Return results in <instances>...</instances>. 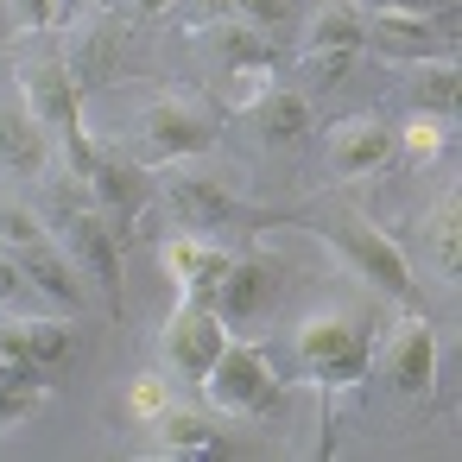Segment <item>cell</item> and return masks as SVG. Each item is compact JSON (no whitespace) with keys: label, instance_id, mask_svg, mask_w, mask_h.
<instances>
[{"label":"cell","instance_id":"cell-16","mask_svg":"<svg viewBox=\"0 0 462 462\" xmlns=\"http://www.w3.org/2000/svg\"><path fill=\"white\" fill-rule=\"evenodd\" d=\"M159 260H165V273H171L178 298H197V304H209V291H216V279H222V266H228V247H222L216 235H197V228H184V235H171V241L159 247Z\"/></svg>","mask_w":462,"mask_h":462},{"label":"cell","instance_id":"cell-18","mask_svg":"<svg viewBox=\"0 0 462 462\" xmlns=\"http://www.w3.org/2000/svg\"><path fill=\"white\" fill-rule=\"evenodd\" d=\"M70 171H77V184H83V197L96 203V209H108V216H127L134 203H140V171L127 165V159H115V152H102L96 140L70 159Z\"/></svg>","mask_w":462,"mask_h":462},{"label":"cell","instance_id":"cell-33","mask_svg":"<svg viewBox=\"0 0 462 462\" xmlns=\"http://www.w3.org/2000/svg\"><path fill=\"white\" fill-rule=\"evenodd\" d=\"M51 7H58V20H64V26H70V20H77V14H83V0H51Z\"/></svg>","mask_w":462,"mask_h":462},{"label":"cell","instance_id":"cell-9","mask_svg":"<svg viewBox=\"0 0 462 462\" xmlns=\"http://www.w3.org/2000/svg\"><path fill=\"white\" fill-rule=\"evenodd\" d=\"M165 203H171L178 222L197 228V235H222L228 222H247V216H254V209L241 203V190H235L222 171H190L184 159H171V171H165Z\"/></svg>","mask_w":462,"mask_h":462},{"label":"cell","instance_id":"cell-5","mask_svg":"<svg viewBox=\"0 0 462 462\" xmlns=\"http://www.w3.org/2000/svg\"><path fill=\"white\" fill-rule=\"evenodd\" d=\"M216 134H222V108L203 102V96L171 89V96H159V102L140 108V159H146V165L190 159V152L216 146Z\"/></svg>","mask_w":462,"mask_h":462},{"label":"cell","instance_id":"cell-27","mask_svg":"<svg viewBox=\"0 0 462 462\" xmlns=\"http://www.w3.org/2000/svg\"><path fill=\"white\" fill-rule=\"evenodd\" d=\"M393 140H399V146H405V152L424 165V159H437V152H443L449 121H437V115H411V121H405V134H393Z\"/></svg>","mask_w":462,"mask_h":462},{"label":"cell","instance_id":"cell-12","mask_svg":"<svg viewBox=\"0 0 462 462\" xmlns=\"http://www.w3.org/2000/svg\"><path fill=\"white\" fill-rule=\"evenodd\" d=\"M279 291H285V266H279V260L228 254V266H222V279H216V291H209V310L235 329V323L266 317V310L279 304Z\"/></svg>","mask_w":462,"mask_h":462},{"label":"cell","instance_id":"cell-4","mask_svg":"<svg viewBox=\"0 0 462 462\" xmlns=\"http://www.w3.org/2000/svg\"><path fill=\"white\" fill-rule=\"evenodd\" d=\"M0 247H7L20 266H26V279L58 304V310H83L89 304V285L77 279V266L64 260V247L51 241V228L32 216V209H20V203H7V209H0Z\"/></svg>","mask_w":462,"mask_h":462},{"label":"cell","instance_id":"cell-8","mask_svg":"<svg viewBox=\"0 0 462 462\" xmlns=\"http://www.w3.org/2000/svg\"><path fill=\"white\" fill-rule=\"evenodd\" d=\"M361 32L380 58L393 64H418V58H449L456 51V14H399V7H374L361 14Z\"/></svg>","mask_w":462,"mask_h":462},{"label":"cell","instance_id":"cell-15","mask_svg":"<svg viewBox=\"0 0 462 462\" xmlns=\"http://www.w3.org/2000/svg\"><path fill=\"white\" fill-rule=\"evenodd\" d=\"M386 374H393V393H399L405 405H424V399H430V380H437V336H430V323H424L418 310L393 329Z\"/></svg>","mask_w":462,"mask_h":462},{"label":"cell","instance_id":"cell-29","mask_svg":"<svg viewBox=\"0 0 462 462\" xmlns=\"http://www.w3.org/2000/svg\"><path fill=\"white\" fill-rule=\"evenodd\" d=\"M7 7H14V26H20V32L58 26V7H51V0H7Z\"/></svg>","mask_w":462,"mask_h":462},{"label":"cell","instance_id":"cell-19","mask_svg":"<svg viewBox=\"0 0 462 462\" xmlns=\"http://www.w3.org/2000/svg\"><path fill=\"white\" fill-rule=\"evenodd\" d=\"M241 115L254 121L260 140H279V146L310 134V96H304V89H285V83H260V89L241 102Z\"/></svg>","mask_w":462,"mask_h":462},{"label":"cell","instance_id":"cell-13","mask_svg":"<svg viewBox=\"0 0 462 462\" xmlns=\"http://www.w3.org/2000/svg\"><path fill=\"white\" fill-rule=\"evenodd\" d=\"M393 134H399V127L380 121V115H348V121H336V127L323 134L329 171H342V178H374V171H386V159L399 152Z\"/></svg>","mask_w":462,"mask_h":462},{"label":"cell","instance_id":"cell-22","mask_svg":"<svg viewBox=\"0 0 462 462\" xmlns=\"http://www.w3.org/2000/svg\"><path fill=\"white\" fill-rule=\"evenodd\" d=\"M152 424H159V456H171V462H203V456H222L228 449V430L209 424L203 411H171L165 405Z\"/></svg>","mask_w":462,"mask_h":462},{"label":"cell","instance_id":"cell-3","mask_svg":"<svg viewBox=\"0 0 462 462\" xmlns=\"http://www.w3.org/2000/svg\"><path fill=\"white\" fill-rule=\"evenodd\" d=\"M291 348H298L304 374H310L323 393H348V386H361V374H367V361H374V329H367L355 310H310V317L298 323Z\"/></svg>","mask_w":462,"mask_h":462},{"label":"cell","instance_id":"cell-28","mask_svg":"<svg viewBox=\"0 0 462 462\" xmlns=\"http://www.w3.org/2000/svg\"><path fill=\"white\" fill-rule=\"evenodd\" d=\"M228 14L247 20V26H260V32H279V26L298 20V0H228Z\"/></svg>","mask_w":462,"mask_h":462},{"label":"cell","instance_id":"cell-21","mask_svg":"<svg viewBox=\"0 0 462 462\" xmlns=\"http://www.w3.org/2000/svg\"><path fill=\"white\" fill-rule=\"evenodd\" d=\"M418 260L437 279H456L462 273V203H456V190H443V203L418 222Z\"/></svg>","mask_w":462,"mask_h":462},{"label":"cell","instance_id":"cell-11","mask_svg":"<svg viewBox=\"0 0 462 462\" xmlns=\"http://www.w3.org/2000/svg\"><path fill=\"white\" fill-rule=\"evenodd\" d=\"M361 51H367L361 14L348 7V0H323V7L310 14V26H304V70H310V83L317 89H336Z\"/></svg>","mask_w":462,"mask_h":462},{"label":"cell","instance_id":"cell-30","mask_svg":"<svg viewBox=\"0 0 462 462\" xmlns=\"http://www.w3.org/2000/svg\"><path fill=\"white\" fill-rule=\"evenodd\" d=\"M127 411H134V418H146V424H152V418H159V411H165V386H159V380H140V386H134V393H127Z\"/></svg>","mask_w":462,"mask_h":462},{"label":"cell","instance_id":"cell-10","mask_svg":"<svg viewBox=\"0 0 462 462\" xmlns=\"http://www.w3.org/2000/svg\"><path fill=\"white\" fill-rule=\"evenodd\" d=\"M222 342H228V323H222L209 304H197V298H178V310H171L165 329H159L165 367H171L178 380H190V386H203V374H209L216 355H222Z\"/></svg>","mask_w":462,"mask_h":462},{"label":"cell","instance_id":"cell-6","mask_svg":"<svg viewBox=\"0 0 462 462\" xmlns=\"http://www.w3.org/2000/svg\"><path fill=\"white\" fill-rule=\"evenodd\" d=\"M203 393H209V405L228 411V418H254V411H266V405L279 399L273 355H266L260 342H222L216 367L203 374Z\"/></svg>","mask_w":462,"mask_h":462},{"label":"cell","instance_id":"cell-2","mask_svg":"<svg viewBox=\"0 0 462 462\" xmlns=\"http://www.w3.org/2000/svg\"><path fill=\"white\" fill-rule=\"evenodd\" d=\"M304 228H317L380 298L418 310V266H411V254H405L386 228H374V222H361V216H323V222H304Z\"/></svg>","mask_w":462,"mask_h":462},{"label":"cell","instance_id":"cell-31","mask_svg":"<svg viewBox=\"0 0 462 462\" xmlns=\"http://www.w3.org/2000/svg\"><path fill=\"white\" fill-rule=\"evenodd\" d=\"M374 7H399V14H449L456 0H374Z\"/></svg>","mask_w":462,"mask_h":462},{"label":"cell","instance_id":"cell-24","mask_svg":"<svg viewBox=\"0 0 462 462\" xmlns=\"http://www.w3.org/2000/svg\"><path fill=\"white\" fill-rule=\"evenodd\" d=\"M405 102H411V115L456 121V102H462L456 64H449V58H418V64H411V77H405Z\"/></svg>","mask_w":462,"mask_h":462},{"label":"cell","instance_id":"cell-20","mask_svg":"<svg viewBox=\"0 0 462 462\" xmlns=\"http://www.w3.org/2000/svg\"><path fill=\"white\" fill-rule=\"evenodd\" d=\"M121 14L115 20H96V26H83L77 39H70V51H64V64H70V77H77V89L89 96L96 83H108V70L121 64Z\"/></svg>","mask_w":462,"mask_h":462},{"label":"cell","instance_id":"cell-23","mask_svg":"<svg viewBox=\"0 0 462 462\" xmlns=\"http://www.w3.org/2000/svg\"><path fill=\"white\" fill-rule=\"evenodd\" d=\"M0 171H14V178H39L45 171V127L20 108L0 102Z\"/></svg>","mask_w":462,"mask_h":462},{"label":"cell","instance_id":"cell-26","mask_svg":"<svg viewBox=\"0 0 462 462\" xmlns=\"http://www.w3.org/2000/svg\"><path fill=\"white\" fill-rule=\"evenodd\" d=\"M0 310H7V317H39V310H58L32 279H26V266L7 254V247H0Z\"/></svg>","mask_w":462,"mask_h":462},{"label":"cell","instance_id":"cell-32","mask_svg":"<svg viewBox=\"0 0 462 462\" xmlns=\"http://www.w3.org/2000/svg\"><path fill=\"white\" fill-rule=\"evenodd\" d=\"M165 7H171V0H134V20H159Z\"/></svg>","mask_w":462,"mask_h":462},{"label":"cell","instance_id":"cell-25","mask_svg":"<svg viewBox=\"0 0 462 462\" xmlns=\"http://www.w3.org/2000/svg\"><path fill=\"white\" fill-rule=\"evenodd\" d=\"M45 393H51L45 367H20V361L0 355V430L20 424V418H32V411L45 405Z\"/></svg>","mask_w":462,"mask_h":462},{"label":"cell","instance_id":"cell-7","mask_svg":"<svg viewBox=\"0 0 462 462\" xmlns=\"http://www.w3.org/2000/svg\"><path fill=\"white\" fill-rule=\"evenodd\" d=\"M20 102H26V115H32L39 127H51V134L64 140L70 159L89 146V134H83V89H77V77H70L64 58L26 64V70H20Z\"/></svg>","mask_w":462,"mask_h":462},{"label":"cell","instance_id":"cell-14","mask_svg":"<svg viewBox=\"0 0 462 462\" xmlns=\"http://www.w3.org/2000/svg\"><path fill=\"white\" fill-rule=\"evenodd\" d=\"M197 45L222 64V70H235V77H247L254 89L260 83H273V32H260V26H247V20H203V32H197ZM247 89V96H254Z\"/></svg>","mask_w":462,"mask_h":462},{"label":"cell","instance_id":"cell-1","mask_svg":"<svg viewBox=\"0 0 462 462\" xmlns=\"http://www.w3.org/2000/svg\"><path fill=\"white\" fill-rule=\"evenodd\" d=\"M51 241L64 247V260L77 266V279L102 298V304H121V247H115V222H108V209H96L89 197H58V209H51Z\"/></svg>","mask_w":462,"mask_h":462},{"label":"cell","instance_id":"cell-17","mask_svg":"<svg viewBox=\"0 0 462 462\" xmlns=\"http://www.w3.org/2000/svg\"><path fill=\"white\" fill-rule=\"evenodd\" d=\"M70 323H58L51 310H39V317H7L0 310V355L7 361H20V367H58L64 355H70Z\"/></svg>","mask_w":462,"mask_h":462}]
</instances>
